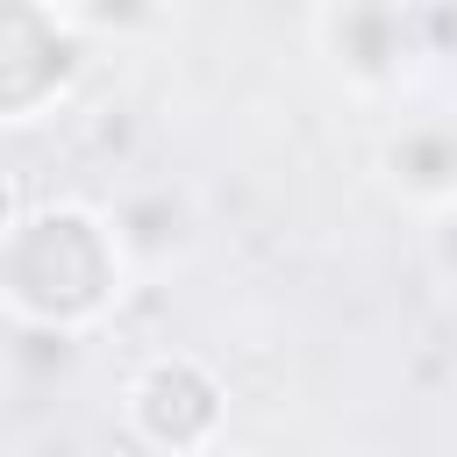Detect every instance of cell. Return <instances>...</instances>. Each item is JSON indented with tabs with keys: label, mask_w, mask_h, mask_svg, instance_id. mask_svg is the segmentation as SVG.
Returning <instances> with one entry per match:
<instances>
[{
	"label": "cell",
	"mask_w": 457,
	"mask_h": 457,
	"mask_svg": "<svg viewBox=\"0 0 457 457\" xmlns=\"http://www.w3.org/2000/svg\"><path fill=\"white\" fill-rule=\"evenodd\" d=\"M121 428L150 457H193L228 436V386L193 350H157L121 386Z\"/></svg>",
	"instance_id": "7a4b0ae2"
},
{
	"label": "cell",
	"mask_w": 457,
	"mask_h": 457,
	"mask_svg": "<svg viewBox=\"0 0 457 457\" xmlns=\"http://www.w3.org/2000/svg\"><path fill=\"white\" fill-rule=\"evenodd\" d=\"M129 286H136V264L114 228V207L50 200L0 228V307L21 328L86 343L129 300Z\"/></svg>",
	"instance_id": "6da1fadb"
},
{
	"label": "cell",
	"mask_w": 457,
	"mask_h": 457,
	"mask_svg": "<svg viewBox=\"0 0 457 457\" xmlns=\"http://www.w3.org/2000/svg\"><path fill=\"white\" fill-rule=\"evenodd\" d=\"M321 57L364 100H393L421 64V29L400 0H328L321 7Z\"/></svg>",
	"instance_id": "277c9868"
},
{
	"label": "cell",
	"mask_w": 457,
	"mask_h": 457,
	"mask_svg": "<svg viewBox=\"0 0 457 457\" xmlns=\"http://www.w3.org/2000/svg\"><path fill=\"white\" fill-rule=\"evenodd\" d=\"M193 457H264V450H250V443H228V436H221V443H207V450H193Z\"/></svg>",
	"instance_id": "8992f818"
},
{
	"label": "cell",
	"mask_w": 457,
	"mask_h": 457,
	"mask_svg": "<svg viewBox=\"0 0 457 457\" xmlns=\"http://www.w3.org/2000/svg\"><path fill=\"white\" fill-rule=\"evenodd\" d=\"M378 179L393 200L414 214H450L457 207V114H407L378 143Z\"/></svg>",
	"instance_id": "5b68a950"
},
{
	"label": "cell",
	"mask_w": 457,
	"mask_h": 457,
	"mask_svg": "<svg viewBox=\"0 0 457 457\" xmlns=\"http://www.w3.org/2000/svg\"><path fill=\"white\" fill-rule=\"evenodd\" d=\"M86 29L64 0H0V129H29L79 86Z\"/></svg>",
	"instance_id": "3957f363"
}]
</instances>
